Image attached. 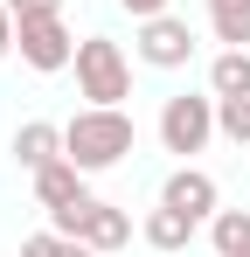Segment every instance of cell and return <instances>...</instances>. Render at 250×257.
Returning a JSON list of instances; mask_svg holds the SVG:
<instances>
[{
	"label": "cell",
	"mask_w": 250,
	"mask_h": 257,
	"mask_svg": "<svg viewBox=\"0 0 250 257\" xmlns=\"http://www.w3.org/2000/svg\"><path fill=\"white\" fill-rule=\"evenodd\" d=\"M132 118H125L118 104H83L77 118L63 125V160H77L83 174H104V167H118L125 153H132Z\"/></svg>",
	"instance_id": "6da1fadb"
},
{
	"label": "cell",
	"mask_w": 250,
	"mask_h": 257,
	"mask_svg": "<svg viewBox=\"0 0 250 257\" xmlns=\"http://www.w3.org/2000/svg\"><path fill=\"white\" fill-rule=\"evenodd\" d=\"M77 97L90 104H125L132 97V63L111 35H83L77 42Z\"/></svg>",
	"instance_id": "7a4b0ae2"
},
{
	"label": "cell",
	"mask_w": 250,
	"mask_h": 257,
	"mask_svg": "<svg viewBox=\"0 0 250 257\" xmlns=\"http://www.w3.org/2000/svg\"><path fill=\"white\" fill-rule=\"evenodd\" d=\"M208 139H215V97H167L160 111V146L167 153H202Z\"/></svg>",
	"instance_id": "3957f363"
},
{
	"label": "cell",
	"mask_w": 250,
	"mask_h": 257,
	"mask_svg": "<svg viewBox=\"0 0 250 257\" xmlns=\"http://www.w3.org/2000/svg\"><path fill=\"white\" fill-rule=\"evenodd\" d=\"M14 49H21V63H28V70H42V77H56V70H70V63H77V35L63 28V14H42V21H21V35H14Z\"/></svg>",
	"instance_id": "277c9868"
},
{
	"label": "cell",
	"mask_w": 250,
	"mask_h": 257,
	"mask_svg": "<svg viewBox=\"0 0 250 257\" xmlns=\"http://www.w3.org/2000/svg\"><path fill=\"white\" fill-rule=\"evenodd\" d=\"M139 63L146 70H181L188 56H195V28L181 21V14H153V21H139Z\"/></svg>",
	"instance_id": "5b68a950"
},
{
	"label": "cell",
	"mask_w": 250,
	"mask_h": 257,
	"mask_svg": "<svg viewBox=\"0 0 250 257\" xmlns=\"http://www.w3.org/2000/svg\"><path fill=\"white\" fill-rule=\"evenodd\" d=\"M160 202H167V209H181L188 222H208L215 202H222V188H215V174H202V167H174V174H167V188H160Z\"/></svg>",
	"instance_id": "8992f818"
},
{
	"label": "cell",
	"mask_w": 250,
	"mask_h": 257,
	"mask_svg": "<svg viewBox=\"0 0 250 257\" xmlns=\"http://www.w3.org/2000/svg\"><path fill=\"white\" fill-rule=\"evenodd\" d=\"M77 236H83L97 257H104V250H125V243H132V215H125L118 202H90V215H83Z\"/></svg>",
	"instance_id": "52a82bcc"
},
{
	"label": "cell",
	"mask_w": 250,
	"mask_h": 257,
	"mask_svg": "<svg viewBox=\"0 0 250 257\" xmlns=\"http://www.w3.org/2000/svg\"><path fill=\"white\" fill-rule=\"evenodd\" d=\"M14 160H21L28 174L56 167V160H63V125H49V118H28V125L14 132Z\"/></svg>",
	"instance_id": "ba28073f"
},
{
	"label": "cell",
	"mask_w": 250,
	"mask_h": 257,
	"mask_svg": "<svg viewBox=\"0 0 250 257\" xmlns=\"http://www.w3.org/2000/svg\"><path fill=\"white\" fill-rule=\"evenodd\" d=\"M83 195H90V188H83L77 160H56V167L35 174V202H42V209H70V202H83Z\"/></svg>",
	"instance_id": "9c48e42d"
},
{
	"label": "cell",
	"mask_w": 250,
	"mask_h": 257,
	"mask_svg": "<svg viewBox=\"0 0 250 257\" xmlns=\"http://www.w3.org/2000/svg\"><path fill=\"white\" fill-rule=\"evenodd\" d=\"M139 236H146L153 250H167V257H174V250H188V243H195V222H188L181 209H167V202H160V209L146 215V229H139Z\"/></svg>",
	"instance_id": "30bf717a"
},
{
	"label": "cell",
	"mask_w": 250,
	"mask_h": 257,
	"mask_svg": "<svg viewBox=\"0 0 250 257\" xmlns=\"http://www.w3.org/2000/svg\"><path fill=\"white\" fill-rule=\"evenodd\" d=\"M208 97H250V49H222L208 63Z\"/></svg>",
	"instance_id": "8fae6325"
},
{
	"label": "cell",
	"mask_w": 250,
	"mask_h": 257,
	"mask_svg": "<svg viewBox=\"0 0 250 257\" xmlns=\"http://www.w3.org/2000/svg\"><path fill=\"white\" fill-rule=\"evenodd\" d=\"M208 28L222 49H250V0H208Z\"/></svg>",
	"instance_id": "7c38bea8"
},
{
	"label": "cell",
	"mask_w": 250,
	"mask_h": 257,
	"mask_svg": "<svg viewBox=\"0 0 250 257\" xmlns=\"http://www.w3.org/2000/svg\"><path fill=\"white\" fill-rule=\"evenodd\" d=\"M208 243H215V257H243L250 250V209H215L208 215Z\"/></svg>",
	"instance_id": "4fadbf2b"
},
{
	"label": "cell",
	"mask_w": 250,
	"mask_h": 257,
	"mask_svg": "<svg viewBox=\"0 0 250 257\" xmlns=\"http://www.w3.org/2000/svg\"><path fill=\"white\" fill-rule=\"evenodd\" d=\"M215 132L250 146V97H215Z\"/></svg>",
	"instance_id": "5bb4252c"
},
{
	"label": "cell",
	"mask_w": 250,
	"mask_h": 257,
	"mask_svg": "<svg viewBox=\"0 0 250 257\" xmlns=\"http://www.w3.org/2000/svg\"><path fill=\"white\" fill-rule=\"evenodd\" d=\"M90 202H97V195H83V202H70V209H49V229H56V236H77L83 215H90Z\"/></svg>",
	"instance_id": "9a60e30c"
},
{
	"label": "cell",
	"mask_w": 250,
	"mask_h": 257,
	"mask_svg": "<svg viewBox=\"0 0 250 257\" xmlns=\"http://www.w3.org/2000/svg\"><path fill=\"white\" fill-rule=\"evenodd\" d=\"M63 243H70V236H56V229H35V236L21 243V257H63Z\"/></svg>",
	"instance_id": "2e32d148"
},
{
	"label": "cell",
	"mask_w": 250,
	"mask_h": 257,
	"mask_svg": "<svg viewBox=\"0 0 250 257\" xmlns=\"http://www.w3.org/2000/svg\"><path fill=\"white\" fill-rule=\"evenodd\" d=\"M14 21H42V14H63V0H7Z\"/></svg>",
	"instance_id": "e0dca14e"
},
{
	"label": "cell",
	"mask_w": 250,
	"mask_h": 257,
	"mask_svg": "<svg viewBox=\"0 0 250 257\" xmlns=\"http://www.w3.org/2000/svg\"><path fill=\"white\" fill-rule=\"evenodd\" d=\"M14 35H21V21H14V7H7V0H0V63H7V56H14Z\"/></svg>",
	"instance_id": "ac0fdd59"
},
{
	"label": "cell",
	"mask_w": 250,
	"mask_h": 257,
	"mask_svg": "<svg viewBox=\"0 0 250 257\" xmlns=\"http://www.w3.org/2000/svg\"><path fill=\"white\" fill-rule=\"evenodd\" d=\"M167 7H174V0H125V14H132V21H153V14H167Z\"/></svg>",
	"instance_id": "d6986e66"
},
{
	"label": "cell",
	"mask_w": 250,
	"mask_h": 257,
	"mask_svg": "<svg viewBox=\"0 0 250 257\" xmlns=\"http://www.w3.org/2000/svg\"><path fill=\"white\" fill-rule=\"evenodd\" d=\"M63 257H97V250H90L83 236H70V243H63Z\"/></svg>",
	"instance_id": "ffe728a7"
},
{
	"label": "cell",
	"mask_w": 250,
	"mask_h": 257,
	"mask_svg": "<svg viewBox=\"0 0 250 257\" xmlns=\"http://www.w3.org/2000/svg\"><path fill=\"white\" fill-rule=\"evenodd\" d=\"M243 257H250V250H243Z\"/></svg>",
	"instance_id": "44dd1931"
}]
</instances>
